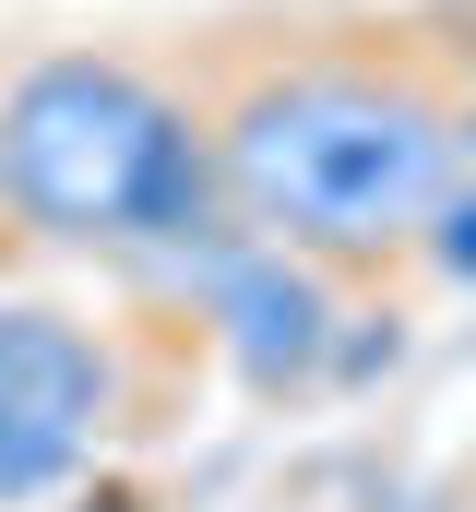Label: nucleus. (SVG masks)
<instances>
[{
	"label": "nucleus",
	"mask_w": 476,
	"mask_h": 512,
	"mask_svg": "<svg viewBox=\"0 0 476 512\" xmlns=\"http://www.w3.org/2000/svg\"><path fill=\"white\" fill-rule=\"evenodd\" d=\"M417 251L441 262V286H476V179H453V191L429 203V227H417Z\"/></svg>",
	"instance_id": "39448f33"
},
{
	"label": "nucleus",
	"mask_w": 476,
	"mask_h": 512,
	"mask_svg": "<svg viewBox=\"0 0 476 512\" xmlns=\"http://www.w3.org/2000/svg\"><path fill=\"white\" fill-rule=\"evenodd\" d=\"M215 191L250 239L381 262L465 179V72L381 12H274L262 36L179 60Z\"/></svg>",
	"instance_id": "f257e3e1"
},
{
	"label": "nucleus",
	"mask_w": 476,
	"mask_h": 512,
	"mask_svg": "<svg viewBox=\"0 0 476 512\" xmlns=\"http://www.w3.org/2000/svg\"><path fill=\"white\" fill-rule=\"evenodd\" d=\"M119 429V346L60 298H0V512H48Z\"/></svg>",
	"instance_id": "7ed1b4c3"
},
{
	"label": "nucleus",
	"mask_w": 476,
	"mask_h": 512,
	"mask_svg": "<svg viewBox=\"0 0 476 512\" xmlns=\"http://www.w3.org/2000/svg\"><path fill=\"white\" fill-rule=\"evenodd\" d=\"M465 179H476V84H465Z\"/></svg>",
	"instance_id": "423d86ee"
},
{
	"label": "nucleus",
	"mask_w": 476,
	"mask_h": 512,
	"mask_svg": "<svg viewBox=\"0 0 476 512\" xmlns=\"http://www.w3.org/2000/svg\"><path fill=\"white\" fill-rule=\"evenodd\" d=\"M0 227L36 251H191L227 239L191 72L119 36H48L0 60Z\"/></svg>",
	"instance_id": "f03ea898"
},
{
	"label": "nucleus",
	"mask_w": 476,
	"mask_h": 512,
	"mask_svg": "<svg viewBox=\"0 0 476 512\" xmlns=\"http://www.w3.org/2000/svg\"><path fill=\"white\" fill-rule=\"evenodd\" d=\"M334 274L286 239H250L227 227V262H215V346L238 358L250 393H310L334 370Z\"/></svg>",
	"instance_id": "20e7f679"
}]
</instances>
